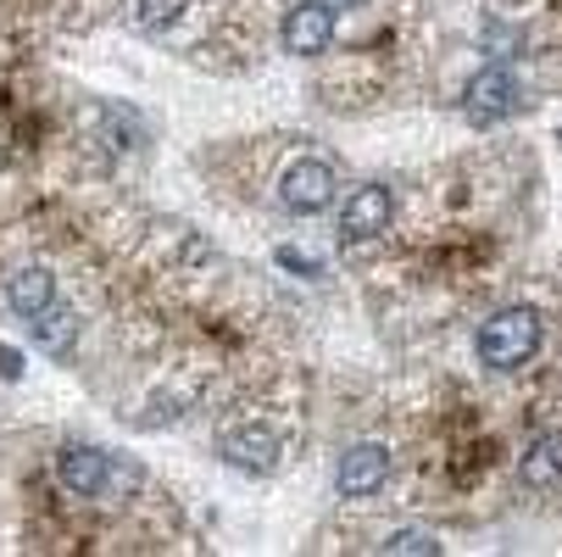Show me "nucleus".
Masks as SVG:
<instances>
[{"instance_id": "f257e3e1", "label": "nucleus", "mask_w": 562, "mask_h": 557, "mask_svg": "<svg viewBox=\"0 0 562 557\" xmlns=\"http://www.w3.org/2000/svg\"><path fill=\"white\" fill-rule=\"evenodd\" d=\"M173 530L168 491L134 457L61 430L0 441V552H162Z\"/></svg>"}, {"instance_id": "f03ea898", "label": "nucleus", "mask_w": 562, "mask_h": 557, "mask_svg": "<svg viewBox=\"0 0 562 557\" xmlns=\"http://www.w3.org/2000/svg\"><path fill=\"white\" fill-rule=\"evenodd\" d=\"M540 341H546V324H540L535 307H502V312H491L485 324H479L473 352H479V363H485L491 374H513V368H524L540 352Z\"/></svg>"}, {"instance_id": "7ed1b4c3", "label": "nucleus", "mask_w": 562, "mask_h": 557, "mask_svg": "<svg viewBox=\"0 0 562 557\" xmlns=\"http://www.w3.org/2000/svg\"><path fill=\"white\" fill-rule=\"evenodd\" d=\"M217 457L239 474H251V480H262V474H279L284 463V435L262 419H234L217 430Z\"/></svg>"}, {"instance_id": "20e7f679", "label": "nucleus", "mask_w": 562, "mask_h": 557, "mask_svg": "<svg viewBox=\"0 0 562 557\" xmlns=\"http://www.w3.org/2000/svg\"><path fill=\"white\" fill-rule=\"evenodd\" d=\"M462 112H468V123H479V129L507 123V118L524 112V85H518L507 67H485V73H473V78H468Z\"/></svg>"}, {"instance_id": "39448f33", "label": "nucleus", "mask_w": 562, "mask_h": 557, "mask_svg": "<svg viewBox=\"0 0 562 557\" xmlns=\"http://www.w3.org/2000/svg\"><path fill=\"white\" fill-rule=\"evenodd\" d=\"M335 196H340V174H335V163H324V156H301V163H290L284 179H279V201L295 218H312V212L335 207Z\"/></svg>"}, {"instance_id": "423d86ee", "label": "nucleus", "mask_w": 562, "mask_h": 557, "mask_svg": "<svg viewBox=\"0 0 562 557\" xmlns=\"http://www.w3.org/2000/svg\"><path fill=\"white\" fill-rule=\"evenodd\" d=\"M29 335L50 363H78V352H85V312H78L72 296H56L45 312L29 318Z\"/></svg>"}, {"instance_id": "0eeeda50", "label": "nucleus", "mask_w": 562, "mask_h": 557, "mask_svg": "<svg viewBox=\"0 0 562 557\" xmlns=\"http://www.w3.org/2000/svg\"><path fill=\"white\" fill-rule=\"evenodd\" d=\"M56 296H61V279H56V263L40 257V246L7 268V307L23 318V324H29L34 312H45Z\"/></svg>"}, {"instance_id": "6e6552de", "label": "nucleus", "mask_w": 562, "mask_h": 557, "mask_svg": "<svg viewBox=\"0 0 562 557\" xmlns=\"http://www.w3.org/2000/svg\"><path fill=\"white\" fill-rule=\"evenodd\" d=\"M335 34H340V12L329 0H301V7H290L284 23H279V40H284L290 56H324L335 45Z\"/></svg>"}, {"instance_id": "1a4fd4ad", "label": "nucleus", "mask_w": 562, "mask_h": 557, "mask_svg": "<svg viewBox=\"0 0 562 557\" xmlns=\"http://www.w3.org/2000/svg\"><path fill=\"white\" fill-rule=\"evenodd\" d=\"M395 218V190L390 185H357L351 201L340 207V246H362L379 241Z\"/></svg>"}, {"instance_id": "9d476101", "label": "nucleus", "mask_w": 562, "mask_h": 557, "mask_svg": "<svg viewBox=\"0 0 562 557\" xmlns=\"http://www.w3.org/2000/svg\"><path fill=\"white\" fill-rule=\"evenodd\" d=\"M384 480H390V452H384L379 441H357V446H346L340 463H335V491L351 497V502L379 497Z\"/></svg>"}, {"instance_id": "9b49d317", "label": "nucleus", "mask_w": 562, "mask_h": 557, "mask_svg": "<svg viewBox=\"0 0 562 557\" xmlns=\"http://www.w3.org/2000/svg\"><path fill=\"white\" fill-rule=\"evenodd\" d=\"M518 480H524L529 491L562 486V430H540V435L524 441V452H518Z\"/></svg>"}, {"instance_id": "f8f14e48", "label": "nucleus", "mask_w": 562, "mask_h": 557, "mask_svg": "<svg viewBox=\"0 0 562 557\" xmlns=\"http://www.w3.org/2000/svg\"><path fill=\"white\" fill-rule=\"evenodd\" d=\"M45 18H56V0H0V51H18Z\"/></svg>"}, {"instance_id": "ddd939ff", "label": "nucleus", "mask_w": 562, "mask_h": 557, "mask_svg": "<svg viewBox=\"0 0 562 557\" xmlns=\"http://www.w3.org/2000/svg\"><path fill=\"white\" fill-rule=\"evenodd\" d=\"M446 541L440 535H429V530H390L384 541H379V552H424V557H435Z\"/></svg>"}, {"instance_id": "4468645a", "label": "nucleus", "mask_w": 562, "mask_h": 557, "mask_svg": "<svg viewBox=\"0 0 562 557\" xmlns=\"http://www.w3.org/2000/svg\"><path fill=\"white\" fill-rule=\"evenodd\" d=\"M335 12H351V7H368V0H329Z\"/></svg>"}]
</instances>
